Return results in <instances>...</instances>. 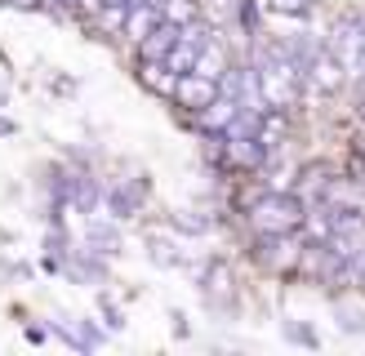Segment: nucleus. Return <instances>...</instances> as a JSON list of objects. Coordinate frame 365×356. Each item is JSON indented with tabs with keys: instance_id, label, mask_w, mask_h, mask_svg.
<instances>
[{
	"instance_id": "nucleus-5",
	"label": "nucleus",
	"mask_w": 365,
	"mask_h": 356,
	"mask_svg": "<svg viewBox=\"0 0 365 356\" xmlns=\"http://www.w3.org/2000/svg\"><path fill=\"white\" fill-rule=\"evenodd\" d=\"M303 76H307V98L312 94H321V98H339V94H348L352 89V76L343 71V63L330 53V45H317V53L307 58V67H303Z\"/></svg>"
},
{
	"instance_id": "nucleus-20",
	"label": "nucleus",
	"mask_w": 365,
	"mask_h": 356,
	"mask_svg": "<svg viewBox=\"0 0 365 356\" xmlns=\"http://www.w3.org/2000/svg\"><path fill=\"white\" fill-rule=\"evenodd\" d=\"M148 245H152V249H148V254H152V263H160V267H178V263H182V254H174V245H170V241L152 236Z\"/></svg>"
},
{
	"instance_id": "nucleus-2",
	"label": "nucleus",
	"mask_w": 365,
	"mask_h": 356,
	"mask_svg": "<svg viewBox=\"0 0 365 356\" xmlns=\"http://www.w3.org/2000/svg\"><path fill=\"white\" fill-rule=\"evenodd\" d=\"M307 201L299 187H254L241 201V227L250 236H281V231H303Z\"/></svg>"
},
{
	"instance_id": "nucleus-26",
	"label": "nucleus",
	"mask_w": 365,
	"mask_h": 356,
	"mask_svg": "<svg viewBox=\"0 0 365 356\" xmlns=\"http://www.w3.org/2000/svg\"><path fill=\"white\" fill-rule=\"evenodd\" d=\"M134 0H103V9H130Z\"/></svg>"
},
{
	"instance_id": "nucleus-22",
	"label": "nucleus",
	"mask_w": 365,
	"mask_h": 356,
	"mask_svg": "<svg viewBox=\"0 0 365 356\" xmlns=\"http://www.w3.org/2000/svg\"><path fill=\"white\" fill-rule=\"evenodd\" d=\"M170 330H174V338H187L192 334V325H187V316H182V312H170Z\"/></svg>"
},
{
	"instance_id": "nucleus-21",
	"label": "nucleus",
	"mask_w": 365,
	"mask_h": 356,
	"mask_svg": "<svg viewBox=\"0 0 365 356\" xmlns=\"http://www.w3.org/2000/svg\"><path fill=\"white\" fill-rule=\"evenodd\" d=\"M81 0H41V9H53V14H76Z\"/></svg>"
},
{
	"instance_id": "nucleus-16",
	"label": "nucleus",
	"mask_w": 365,
	"mask_h": 356,
	"mask_svg": "<svg viewBox=\"0 0 365 356\" xmlns=\"http://www.w3.org/2000/svg\"><path fill=\"white\" fill-rule=\"evenodd\" d=\"M160 14H165V23L187 27V23H196V18H205V0H165Z\"/></svg>"
},
{
	"instance_id": "nucleus-10",
	"label": "nucleus",
	"mask_w": 365,
	"mask_h": 356,
	"mask_svg": "<svg viewBox=\"0 0 365 356\" xmlns=\"http://www.w3.org/2000/svg\"><path fill=\"white\" fill-rule=\"evenodd\" d=\"M165 23V14H160V5H152V0H134L130 9H125V23H120V36L130 41L134 49L148 41V36Z\"/></svg>"
},
{
	"instance_id": "nucleus-11",
	"label": "nucleus",
	"mask_w": 365,
	"mask_h": 356,
	"mask_svg": "<svg viewBox=\"0 0 365 356\" xmlns=\"http://www.w3.org/2000/svg\"><path fill=\"white\" fill-rule=\"evenodd\" d=\"M138 85L148 89V94L170 103L174 89H178V76L170 71V63H160V58H138Z\"/></svg>"
},
{
	"instance_id": "nucleus-8",
	"label": "nucleus",
	"mask_w": 365,
	"mask_h": 356,
	"mask_svg": "<svg viewBox=\"0 0 365 356\" xmlns=\"http://www.w3.org/2000/svg\"><path fill=\"white\" fill-rule=\"evenodd\" d=\"M218 98V80L210 76H200V71H187V76H178V89H174V112L182 116H196V112H205V107Z\"/></svg>"
},
{
	"instance_id": "nucleus-6",
	"label": "nucleus",
	"mask_w": 365,
	"mask_h": 356,
	"mask_svg": "<svg viewBox=\"0 0 365 356\" xmlns=\"http://www.w3.org/2000/svg\"><path fill=\"white\" fill-rule=\"evenodd\" d=\"M214 31H218V23H210V18H196V23H187V27H178V41H174V49H170V71L174 76H187V71L196 67V58L205 53V45L214 41Z\"/></svg>"
},
{
	"instance_id": "nucleus-25",
	"label": "nucleus",
	"mask_w": 365,
	"mask_h": 356,
	"mask_svg": "<svg viewBox=\"0 0 365 356\" xmlns=\"http://www.w3.org/2000/svg\"><path fill=\"white\" fill-rule=\"evenodd\" d=\"M27 338H31V343H45V338H49V334H45L41 325H27Z\"/></svg>"
},
{
	"instance_id": "nucleus-27",
	"label": "nucleus",
	"mask_w": 365,
	"mask_h": 356,
	"mask_svg": "<svg viewBox=\"0 0 365 356\" xmlns=\"http://www.w3.org/2000/svg\"><path fill=\"white\" fill-rule=\"evenodd\" d=\"M0 134H18V125H14L9 116H0Z\"/></svg>"
},
{
	"instance_id": "nucleus-15",
	"label": "nucleus",
	"mask_w": 365,
	"mask_h": 356,
	"mask_svg": "<svg viewBox=\"0 0 365 356\" xmlns=\"http://www.w3.org/2000/svg\"><path fill=\"white\" fill-rule=\"evenodd\" d=\"M174 41H178V23H160L148 41L138 45V58H160V63H165L170 49H174Z\"/></svg>"
},
{
	"instance_id": "nucleus-13",
	"label": "nucleus",
	"mask_w": 365,
	"mask_h": 356,
	"mask_svg": "<svg viewBox=\"0 0 365 356\" xmlns=\"http://www.w3.org/2000/svg\"><path fill=\"white\" fill-rule=\"evenodd\" d=\"M85 245L94 249V254H103V258H116V254H120V227H116V219L103 223V214H89Z\"/></svg>"
},
{
	"instance_id": "nucleus-14",
	"label": "nucleus",
	"mask_w": 365,
	"mask_h": 356,
	"mask_svg": "<svg viewBox=\"0 0 365 356\" xmlns=\"http://www.w3.org/2000/svg\"><path fill=\"white\" fill-rule=\"evenodd\" d=\"M236 63V53L227 49V36L223 31H214V41L205 45V53L196 58V67L192 71H200V76H210V80H223V71Z\"/></svg>"
},
{
	"instance_id": "nucleus-1",
	"label": "nucleus",
	"mask_w": 365,
	"mask_h": 356,
	"mask_svg": "<svg viewBox=\"0 0 365 356\" xmlns=\"http://www.w3.org/2000/svg\"><path fill=\"white\" fill-rule=\"evenodd\" d=\"M245 58L254 67V76H259L263 107H272V112H299L303 98H307V76H303V67L289 58L281 36H259V41H250Z\"/></svg>"
},
{
	"instance_id": "nucleus-4",
	"label": "nucleus",
	"mask_w": 365,
	"mask_h": 356,
	"mask_svg": "<svg viewBox=\"0 0 365 356\" xmlns=\"http://www.w3.org/2000/svg\"><path fill=\"white\" fill-rule=\"evenodd\" d=\"M307 236L303 231H281V236H250V258L272 276H299Z\"/></svg>"
},
{
	"instance_id": "nucleus-19",
	"label": "nucleus",
	"mask_w": 365,
	"mask_h": 356,
	"mask_svg": "<svg viewBox=\"0 0 365 356\" xmlns=\"http://www.w3.org/2000/svg\"><path fill=\"white\" fill-rule=\"evenodd\" d=\"M98 316H103V330H112V334L125 330V316H120V308L112 303V294H98Z\"/></svg>"
},
{
	"instance_id": "nucleus-9",
	"label": "nucleus",
	"mask_w": 365,
	"mask_h": 356,
	"mask_svg": "<svg viewBox=\"0 0 365 356\" xmlns=\"http://www.w3.org/2000/svg\"><path fill=\"white\" fill-rule=\"evenodd\" d=\"M245 112V107L241 103H236L232 94H223V89H218V98L205 107V112H196V116H187V125H192V130L200 134V138H205V134H223L227 130V125L236 120V116H241Z\"/></svg>"
},
{
	"instance_id": "nucleus-23",
	"label": "nucleus",
	"mask_w": 365,
	"mask_h": 356,
	"mask_svg": "<svg viewBox=\"0 0 365 356\" xmlns=\"http://www.w3.org/2000/svg\"><path fill=\"white\" fill-rule=\"evenodd\" d=\"M352 290H356V294H365V254L352 263Z\"/></svg>"
},
{
	"instance_id": "nucleus-18",
	"label": "nucleus",
	"mask_w": 365,
	"mask_h": 356,
	"mask_svg": "<svg viewBox=\"0 0 365 356\" xmlns=\"http://www.w3.org/2000/svg\"><path fill=\"white\" fill-rule=\"evenodd\" d=\"M281 338L294 347H321V334L307 325V320H281Z\"/></svg>"
},
{
	"instance_id": "nucleus-24",
	"label": "nucleus",
	"mask_w": 365,
	"mask_h": 356,
	"mask_svg": "<svg viewBox=\"0 0 365 356\" xmlns=\"http://www.w3.org/2000/svg\"><path fill=\"white\" fill-rule=\"evenodd\" d=\"M0 5H18V9H41V0H0Z\"/></svg>"
},
{
	"instance_id": "nucleus-3",
	"label": "nucleus",
	"mask_w": 365,
	"mask_h": 356,
	"mask_svg": "<svg viewBox=\"0 0 365 356\" xmlns=\"http://www.w3.org/2000/svg\"><path fill=\"white\" fill-rule=\"evenodd\" d=\"M321 41L330 45V53L343 63V71H348L352 80L365 76V23H361V9L334 14L330 23L321 27Z\"/></svg>"
},
{
	"instance_id": "nucleus-17",
	"label": "nucleus",
	"mask_w": 365,
	"mask_h": 356,
	"mask_svg": "<svg viewBox=\"0 0 365 356\" xmlns=\"http://www.w3.org/2000/svg\"><path fill=\"white\" fill-rule=\"evenodd\" d=\"M263 9L272 18H317L321 0H263Z\"/></svg>"
},
{
	"instance_id": "nucleus-7",
	"label": "nucleus",
	"mask_w": 365,
	"mask_h": 356,
	"mask_svg": "<svg viewBox=\"0 0 365 356\" xmlns=\"http://www.w3.org/2000/svg\"><path fill=\"white\" fill-rule=\"evenodd\" d=\"M148 192H152L148 178H112V183L103 187V205L116 223H130L143 214V205H148Z\"/></svg>"
},
{
	"instance_id": "nucleus-12",
	"label": "nucleus",
	"mask_w": 365,
	"mask_h": 356,
	"mask_svg": "<svg viewBox=\"0 0 365 356\" xmlns=\"http://www.w3.org/2000/svg\"><path fill=\"white\" fill-rule=\"evenodd\" d=\"M330 316H334V330H339V334L365 338V303L343 298V294H330Z\"/></svg>"
}]
</instances>
